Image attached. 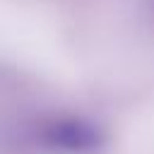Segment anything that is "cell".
Listing matches in <instances>:
<instances>
[{
	"label": "cell",
	"mask_w": 154,
	"mask_h": 154,
	"mask_svg": "<svg viewBox=\"0 0 154 154\" xmlns=\"http://www.w3.org/2000/svg\"><path fill=\"white\" fill-rule=\"evenodd\" d=\"M38 137L46 147L67 154H87L103 144L101 128L82 118H58L48 123Z\"/></svg>",
	"instance_id": "cell-1"
}]
</instances>
